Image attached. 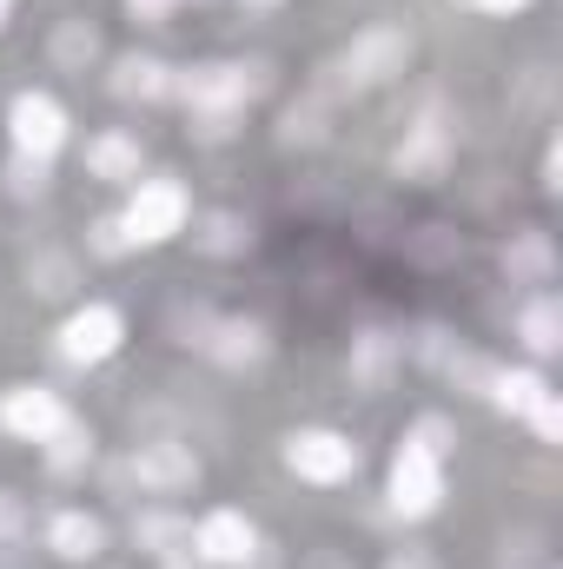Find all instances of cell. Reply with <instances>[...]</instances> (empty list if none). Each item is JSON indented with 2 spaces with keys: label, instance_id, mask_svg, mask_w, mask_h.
<instances>
[{
  "label": "cell",
  "instance_id": "cell-1",
  "mask_svg": "<svg viewBox=\"0 0 563 569\" xmlns=\"http://www.w3.org/2000/svg\"><path fill=\"white\" fill-rule=\"evenodd\" d=\"M259 87H266V67H233V60H206V67L172 73V93L192 113H239Z\"/></svg>",
  "mask_w": 563,
  "mask_h": 569
},
{
  "label": "cell",
  "instance_id": "cell-2",
  "mask_svg": "<svg viewBox=\"0 0 563 569\" xmlns=\"http://www.w3.org/2000/svg\"><path fill=\"white\" fill-rule=\"evenodd\" d=\"M186 186L179 179H146L134 186V199H127V212H120V226H127V246H166L172 232H186Z\"/></svg>",
  "mask_w": 563,
  "mask_h": 569
},
{
  "label": "cell",
  "instance_id": "cell-3",
  "mask_svg": "<svg viewBox=\"0 0 563 569\" xmlns=\"http://www.w3.org/2000/svg\"><path fill=\"white\" fill-rule=\"evenodd\" d=\"M345 87H385V80H398L405 67H412V27H365L352 47H345Z\"/></svg>",
  "mask_w": 563,
  "mask_h": 569
},
{
  "label": "cell",
  "instance_id": "cell-4",
  "mask_svg": "<svg viewBox=\"0 0 563 569\" xmlns=\"http://www.w3.org/2000/svg\"><path fill=\"white\" fill-rule=\"evenodd\" d=\"M127 338V318L113 305H80L67 325H60V358L67 365H107Z\"/></svg>",
  "mask_w": 563,
  "mask_h": 569
},
{
  "label": "cell",
  "instance_id": "cell-5",
  "mask_svg": "<svg viewBox=\"0 0 563 569\" xmlns=\"http://www.w3.org/2000/svg\"><path fill=\"white\" fill-rule=\"evenodd\" d=\"M7 133H13V152H27V159H53V152L67 146V113H60V100H47V93H13V107H7Z\"/></svg>",
  "mask_w": 563,
  "mask_h": 569
},
{
  "label": "cell",
  "instance_id": "cell-6",
  "mask_svg": "<svg viewBox=\"0 0 563 569\" xmlns=\"http://www.w3.org/2000/svg\"><path fill=\"white\" fill-rule=\"evenodd\" d=\"M285 463L305 477V483H345L358 470V443L338 437V430H298L285 443Z\"/></svg>",
  "mask_w": 563,
  "mask_h": 569
},
{
  "label": "cell",
  "instance_id": "cell-7",
  "mask_svg": "<svg viewBox=\"0 0 563 569\" xmlns=\"http://www.w3.org/2000/svg\"><path fill=\"white\" fill-rule=\"evenodd\" d=\"M259 550V530L239 517V510H206L199 530H192V557L206 569H246Z\"/></svg>",
  "mask_w": 563,
  "mask_h": 569
},
{
  "label": "cell",
  "instance_id": "cell-8",
  "mask_svg": "<svg viewBox=\"0 0 563 569\" xmlns=\"http://www.w3.org/2000/svg\"><path fill=\"white\" fill-rule=\"evenodd\" d=\"M437 503H444V463L405 443V450L392 457V510L418 523V517H431Z\"/></svg>",
  "mask_w": 563,
  "mask_h": 569
},
{
  "label": "cell",
  "instance_id": "cell-9",
  "mask_svg": "<svg viewBox=\"0 0 563 569\" xmlns=\"http://www.w3.org/2000/svg\"><path fill=\"white\" fill-rule=\"evenodd\" d=\"M392 166H398V179H412V186H431V179H444V166H451V127L437 120V107H431L418 127L398 140Z\"/></svg>",
  "mask_w": 563,
  "mask_h": 569
},
{
  "label": "cell",
  "instance_id": "cell-10",
  "mask_svg": "<svg viewBox=\"0 0 563 569\" xmlns=\"http://www.w3.org/2000/svg\"><path fill=\"white\" fill-rule=\"evenodd\" d=\"M226 371H259L266 358H273V331L259 325V318H219V325H206V338H199Z\"/></svg>",
  "mask_w": 563,
  "mask_h": 569
},
{
  "label": "cell",
  "instance_id": "cell-11",
  "mask_svg": "<svg viewBox=\"0 0 563 569\" xmlns=\"http://www.w3.org/2000/svg\"><path fill=\"white\" fill-rule=\"evenodd\" d=\"M134 477H140L146 497H179L199 483V457L186 443H140L134 450Z\"/></svg>",
  "mask_w": 563,
  "mask_h": 569
},
{
  "label": "cell",
  "instance_id": "cell-12",
  "mask_svg": "<svg viewBox=\"0 0 563 569\" xmlns=\"http://www.w3.org/2000/svg\"><path fill=\"white\" fill-rule=\"evenodd\" d=\"M0 425L13 430V437H27V443H47L53 430L67 425V405H60L47 385H13V391L0 398Z\"/></svg>",
  "mask_w": 563,
  "mask_h": 569
},
{
  "label": "cell",
  "instance_id": "cell-13",
  "mask_svg": "<svg viewBox=\"0 0 563 569\" xmlns=\"http://www.w3.org/2000/svg\"><path fill=\"white\" fill-rule=\"evenodd\" d=\"M398 358H405V351H398V338H385V331H358L345 365H352V385H358V391H385V385H392V371H398Z\"/></svg>",
  "mask_w": 563,
  "mask_h": 569
},
{
  "label": "cell",
  "instance_id": "cell-14",
  "mask_svg": "<svg viewBox=\"0 0 563 569\" xmlns=\"http://www.w3.org/2000/svg\"><path fill=\"white\" fill-rule=\"evenodd\" d=\"M47 543H53V557L87 563V557H100V550H107V523H100V517H87V510H60V517H53V530H47Z\"/></svg>",
  "mask_w": 563,
  "mask_h": 569
},
{
  "label": "cell",
  "instance_id": "cell-15",
  "mask_svg": "<svg viewBox=\"0 0 563 569\" xmlns=\"http://www.w3.org/2000/svg\"><path fill=\"white\" fill-rule=\"evenodd\" d=\"M140 140L134 133H100V140H87V172L93 179H107V186H127V179H140Z\"/></svg>",
  "mask_w": 563,
  "mask_h": 569
},
{
  "label": "cell",
  "instance_id": "cell-16",
  "mask_svg": "<svg viewBox=\"0 0 563 569\" xmlns=\"http://www.w3.org/2000/svg\"><path fill=\"white\" fill-rule=\"evenodd\" d=\"M504 418H531L544 398H551V385H544V371H491V391H484Z\"/></svg>",
  "mask_w": 563,
  "mask_h": 569
},
{
  "label": "cell",
  "instance_id": "cell-17",
  "mask_svg": "<svg viewBox=\"0 0 563 569\" xmlns=\"http://www.w3.org/2000/svg\"><path fill=\"white\" fill-rule=\"evenodd\" d=\"M113 93H120V100H166V93H172V67L152 60V53H127V60L113 67Z\"/></svg>",
  "mask_w": 563,
  "mask_h": 569
},
{
  "label": "cell",
  "instance_id": "cell-18",
  "mask_svg": "<svg viewBox=\"0 0 563 569\" xmlns=\"http://www.w3.org/2000/svg\"><path fill=\"white\" fill-rule=\"evenodd\" d=\"M134 543L152 550V557H186L192 550V523L172 517V510H140L134 517Z\"/></svg>",
  "mask_w": 563,
  "mask_h": 569
},
{
  "label": "cell",
  "instance_id": "cell-19",
  "mask_svg": "<svg viewBox=\"0 0 563 569\" xmlns=\"http://www.w3.org/2000/svg\"><path fill=\"white\" fill-rule=\"evenodd\" d=\"M504 272H511V284H544L551 272H557L551 239H544V232H517V239L504 246Z\"/></svg>",
  "mask_w": 563,
  "mask_h": 569
},
{
  "label": "cell",
  "instance_id": "cell-20",
  "mask_svg": "<svg viewBox=\"0 0 563 569\" xmlns=\"http://www.w3.org/2000/svg\"><path fill=\"white\" fill-rule=\"evenodd\" d=\"M87 463H93V430L80 425V418H67V425L47 437V470L53 477H80Z\"/></svg>",
  "mask_w": 563,
  "mask_h": 569
},
{
  "label": "cell",
  "instance_id": "cell-21",
  "mask_svg": "<svg viewBox=\"0 0 563 569\" xmlns=\"http://www.w3.org/2000/svg\"><path fill=\"white\" fill-rule=\"evenodd\" d=\"M517 331H524V345L537 351V358H551L563 345V311H557V298H531L524 311H517Z\"/></svg>",
  "mask_w": 563,
  "mask_h": 569
},
{
  "label": "cell",
  "instance_id": "cell-22",
  "mask_svg": "<svg viewBox=\"0 0 563 569\" xmlns=\"http://www.w3.org/2000/svg\"><path fill=\"white\" fill-rule=\"evenodd\" d=\"M253 246V226L239 219V212H213L206 226H199V252H213V259H233V252H246Z\"/></svg>",
  "mask_w": 563,
  "mask_h": 569
},
{
  "label": "cell",
  "instance_id": "cell-23",
  "mask_svg": "<svg viewBox=\"0 0 563 569\" xmlns=\"http://www.w3.org/2000/svg\"><path fill=\"white\" fill-rule=\"evenodd\" d=\"M405 443H412V450H424V457H437V463H444V457H451V443H457V425H451L444 411H424L418 425L405 430Z\"/></svg>",
  "mask_w": 563,
  "mask_h": 569
},
{
  "label": "cell",
  "instance_id": "cell-24",
  "mask_svg": "<svg viewBox=\"0 0 563 569\" xmlns=\"http://www.w3.org/2000/svg\"><path fill=\"white\" fill-rule=\"evenodd\" d=\"M93 53H100V33H93L87 20H67V27L53 33V60H60V67H87Z\"/></svg>",
  "mask_w": 563,
  "mask_h": 569
},
{
  "label": "cell",
  "instance_id": "cell-25",
  "mask_svg": "<svg viewBox=\"0 0 563 569\" xmlns=\"http://www.w3.org/2000/svg\"><path fill=\"white\" fill-rule=\"evenodd\" d=\"M279 140H285V146H312V140H325V107H318V100H305V107H285Z\"/></svg>",
  "mask_w": 563,
  "mask_h": 569
},
{
  "label": "cell",
  "instance_id": "cell-26",
  "mask_svg": "<svg viewBox=\"0 0 563 569\" xmlns=\"http://www.w3.org/2000/svg\"><path fill=\"white\" fill-rule=\"evenodd\" d=\"M27 291H40V298L73 291V266H67V259H40V266H27Z\"/></svg>",
  "mask_w": 563,
  "mask_h": 569
},
{
  "label": "cell",
  "instance_id": "cell-27",
  "mask_svg": "<svg viewBox=\"0 0 563 569\" xmlns=\"http://www.w3.org/2000/svg\"><path fill=\"white\" fill-rule=\"evenodd\" d=\"M7 186L27 199V192H40L47 186V159H27V152H13V166H7Z\"/></svg>",
  "mask_w": 563,
  "mask_h": 569
},
{
  "label": "cell",
  "instance_id": "cell-28",
  "mask_svg": "<svg viewBox=\"0 0 563 569\" xmlns=\"http://www.w3.org/2000/svg\"><path fill=\"white\" fill-rule=\"evenodd\" d=\"M27 537V503L13 490H0V543H20Z\"/></svg>",
  "mask_w": 563,
  "mask_h": 569
},
{
  "label": "cell",
  "instance_id": "cell-29",
  "mask_svg": "<svg viewBox=\"0 0 563 569\" xmlns=\"http://www.w3.org/2000/svg\"><path fill=\"white\" fill-rule=\"evenodd\" d=\"M524 425L537 430V443H557V437H563V411H557V391H551V398H544V405H537V411H531Z\"/></svg>",
  "mask_w": 563,
  "mask_h": 569
},
{
  "label": "cell",
  "instance_id": "cell-30",
  "mask_svg": "<svg viewBox=\"0 0 563 569\" xmlns=\"http://www.w3.org/2000/svg\"><path fill=\"white\" fill-rule=\"evenodd\" d=\"M93 252H100V259H120V252H127V226H120V219H100V226H93Z\"/></svg>",
  "mask_w": 563,
  "mask_h": 569
},
{
  "label": "cell",
  "instance_id": "cell-31",
  "mask_svg": "<svg viewBox=\"0 0 563 569\" xmlns=\"http://www.w3.org/2000/svg\"><path fill=\"white\" fill-rule=\"evenodd\" d=\"M172 7H179V0H127V13H134V20H146V27L172 20Z\"/></svg>",
  "mask_w": 563,
  "mask_h": 569
},
{
  "label": "cell",
  "instance_id": "cell-32",
  "mask_svg": "<svg viewBox=\"0 0 563 569\" xmlns=\"http://www.w3.org/2000/svg\"><path fill=\"white\" fill-rule=\"evenodd\" d=\"M471 7H484V13H524L531 0H471Z\"/></svg>",
  "mask_w": 563,
  "mask_h": 569
},
{
  "label": "cell",
  "instance_id": "cell-33",
  "mask_svg": "<svg viewBox=\"0 0 563 569\" xmlns=\"http://www.w3.org/2000/svg\"><path fill=\"white\" fill-rule=\"evenodd\" d=\"M166 569H206L199 557H166Z\"/></svg>",
  "mask_w": 563,
  "mask_h": 569
},
{
  "label": "cell",
  "instance_id": "cell-34",
  "mask_svg": "<svg viewBox=\"0 0 563 569\" xmlns=\"http://www.w3.org/2000/svg\"><path fill=\"white\" fill-rule=\"evenodd\" d=\"M392 569H424V563H418V557H398V563H392Z\"/></svg>",
  "mask_w": 563,
  "mask_h": 569
},
{
  "label": "cell",
  "instance_id": "cell-35",
  "mask_svg": "<svg viewBox=\"0 0 563 569\" xmlns=\"http://www.w3.org/2000/svg\"><path fill=\"white\" fill-rule=\"evenodd\" d=\"M7 7H13V0H0V27H7Z\"/></svg>",
  "mask_w": 563,
  "mask_h": 569
},
{
  "label": "cell",
  "instance_id": "cell-36",
  "mask_svg": "<svg viewBox=\"0 0 563 569\" xmlns=\"http://www.w3.org/2000/svg\"><path fill=\"white\" fill-rule=\"evenodd\" d=\"M259 7H273V0H259Z\"/></svg>",
  "mask_w": 563,
  "mask_h": 569
}]
</instances>
